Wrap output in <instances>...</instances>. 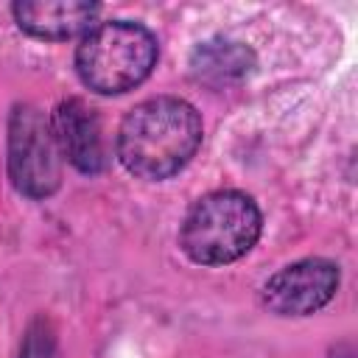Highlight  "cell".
I'll use <instances>...</instances> for the list:
<instances>
[{
    "label": "cell",
    "instance_id": "6da1fadb",
    "mask_svg": "<svg viewBox=\"0 0 358 358\" xmlns=\"http://www.w3.org/2000/svg\"><path fill=\"white\" fill-rule=\"evenodd\" d=\"M201 145L199 112L171 95L137 103L120 123L117 157L140 179H168L179 173Z\"/></svg>",
    "mask_w": 358,
    "mask_h": 358
},
{
    "label": "cell",
    "instance_id": "7a4b0ae2",
    "mask_svg": "<svg viewBox=\"0 0 358 358\" xmlns=\"http://www.w3.org/2000/svg\"><path fill=\"white\" fill-rule=\"evenodd\" d=\"M157 64L154 34L129 20L92 25L76 48V73L101 95H120L143 84Z\"/></svg>",
    "mask_w": 358,
    "mask_h": 358
},
{
    "label": "cell",
    "instance_id": "3957f363",
    "mask_svg": "<svg viewBox=\"0 0 358 358\" xmlns=\"http://www.w3.org/2000/svg\"><path fill=\"white\" fill-rule=\"evenodd\" d=\"M260 210L241 190H215L199 199L179 229L182 252L201 266H224L243 257L260 238Z\"/></svg>",
    "mask_w": 358,
    "mask_h": 358
},
{
    "label": "cell",
    "instance_id": "277c9868",
    "mask_svg": "<svg viewBox=\"0 0 358 358\" xmlns=\"http://www.w3.org/2000/svg\"><path fill=\"white\" fill-rule=\"evenodd\" d=\"M8 176L31 199H48L62 185V151L53 123L31 103L14 106L8 120Z\"/></svg>",
    "mask_w": 358,
    "mask_h": 358
},
{
    "label": "cell",
    "instance_id": "5b68a950",
    "mask_svg": "<svg viewBox=\"0 0 358 358\" xmlns=\"http://www.w3.org/2000/svg\"><path fill=\"white\" fill-rule=\"evenodd\" d=\"M338 288V266L324 257L296 260L263 285V305L277 316H308L324 308Z\"/></svg>",
    "mask_w": 358,
    "mask_h": 358
},
{
    "label": "cell",
    "instance_id": "8992f818",
    "mask_svg": "<svg viewBox=\"0 0 358 358\" xmlns=\"http://www.w3.org/2000/svg\"><path fill=\"white\" fill-rule=\"evenodd\" d=\"M53 131L62 157L78 168L81 173H98L106 165L101 123L92 106H87L81 98H67L53 112Z\"/></svg>",
    "mask_w": 358,
    "mask_h": 358
},
{
    "label": "cell",
    "instance_id": "52a82bcc",
    "mask_svg": "<svg viewBox=\"0 0 358 358\" xmlns=\"http://www.w3.org/2000/svg\"><path fill=\"white\" fill-rule=\"evenodd\" d=\"M17 25L39 39H70L95 25V3H14Z\"/></svg>",
    "mask_w": 358,
    "mask_h": 358
},
{
    "label": "cell",
    "instance_id": "ba28073f",
    "mask_svg": "<svg viewBox=\"0 0 358 358\" xmlns=\"http://www.w3.org/2000/svg\"><path fill=\"white\" fill-rule=\"evenodd\" d=\"M193 73L204 81H232L249 73L252 67V50L243 48L241 42H227V39H215V42H204L196 48L193 53Z\"/></svg>",
    "mask_w": 358,
    "mask_h": 358
},
{
    "label": "cell",
    "instance_id": "9c48e42d",
    "mask_svg": "<svg viewBox=\"0 0 358 358\" xmlns=\"http://www.w3.org/2000/svg\"><path fill=\"white\" fill-rule=\"evenodd\" d=\"M20 358H56V336L45 319H36L28 327Z\"/></svg>",
    "mask_w": 358,
    "mask_h": 358
}]
</instances>
